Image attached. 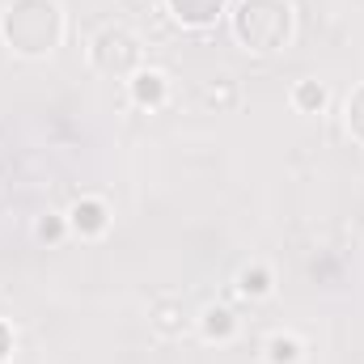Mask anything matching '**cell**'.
<instances>
[{
	"mask_svg": "<svg viewBox=\"0 0 364 364\" xmlns=\"http://www.w3.org/2000/svg\"><path fill=\"white\" fill-rule=\"evenodd\" d=\"M153 326H157L161 335H182V326H186L182 301H157V305H153Z\"/></svg>",
	"mask_w": 364,
	"mask_h": 364,
	"instance_id": "cell-9",
	"label": "cell"
},
{
	"mask_svg": "<svg viewBox=\"0 0 364 364\" xmlns=\"http://www.w3.org/2000/svg\"><path fill=\"white\" fill-rule=\"evenodd\" d=\"M237 292H242V296H255V301L267 296V292H272V272H267L263 263L242 267V272H237Z\"/></svg>",
	"mask_w": 364,
	"mask_h": 364,
	"instance_id": "cell-8",
	"label": "cell"
},
{
	"mask_svg": "<svg viewBox=\"0 0 364 364\" xmlns=\"http://www.w3.org/2000/svg\"><path fill=\"white\" fill-rule=\"evenodd\" d=\"M292 30H296L292 0H237L233 9V34L255 55L284 51L292 43Z\"/></svg>",
	"mask_w": 364,
	"mask_h": 364,
	"instance_id": "cell-2",
	"label": "cell"
},
{
	"mask_svg": "<svg viewBox=\"0 0 364 364\" xmlns=\"http://www.w3.org/2000/svg\"><path fill=\"white\" fill-rule=\"evenodd\" d=\"M343 119H348L352 140H360V144H364V85H360V90H352L348 106H343Z\"/></svg>",
	"mask_w": 364,
	"mask_h": 364,
	"instance_id": "cell-12",
	"label": "cell"
},
{
	"mask_svg": "<svg viewBox=\"0 0 364 364\" xmlns=\"http://www.w3.org/2000/svg\"><path fill=\"white\" fill-rule=\"evenodd\" d=\"M199 331H203L208 343H229L237 335V318H233L229 305H208L203 318H199Z\"/></svg>",
	"mask_w": 364,
	"mask_h": 364,
	"instance_id": "cell-7",
	"label": "cell"
},
{
	"mask_svg": "<svg viewBox=\"0 0 364 364\" xmlns=\"http://www.w3.org/2000/svg\"><path fill=\"white\" fill-rule=\"evenodd\" d=\"M38 237H43V242H60V237H64V220H60V216H43V220H38Z\"/></svg>",
	"mask_w": 364,
	"mask_h": 364,
	"instance_id": "cell-14",
	"label": "cell"
},
{
	"mask_svg": "<svg viewBox=\"0 0 364 364\" xmlns=\"http://www.w3.org/2000/svg\"><path fill=\"white\" fill-rule=\"evenodd\" d=\"M140 55H144L140 38L132 30H123V26H106L90 47V60L102 77H132V73H140Z\"/></svg>",
	"mask_w": 364,
	"mask_h": 364,
	"instance_id": "cell-3",
	"label": "cell"
},
{
	"mask_svg": "<svg viewBox=\"0 0 364 364\" xmlns=\"http://www.w3.org/2000/svg\"><path fill=\"white\" fill-rule=\"evenodd\" d=\"M292 106H296L301 114H318V110L326 106V85H318V81H296Z\"/></svg>",
	"mask_w": 364,
	"mask_h": 364,
	"instance_id": "cell-11",
	"label": "cell"
},
{
	"mask_svg": "<svg viewBox=\"0 0 364 364\" xmlns=\"http://www.w3.org/2000/svg\"><path fill=\"white\" fill-rule=\"evenodd\" d=\"M166 9L182 30H212L229 13V0H166Z\"/></svg>",
	"mask_w": 364,
	"mask_h": 364,
	"instance_id": "cell-4",
	"label": "cell"
},
{
	"mask_svg": "<svg viewBox=\"0 0 364 364\" xmlns=\"http://www.w3.org/2000/svg\"><path fill=\"white\" fill-rule=\"evenodd\" d=\"M0 38L13 55L43 60L64 43V9L55 0H9L0 13Z\"/></svg>",
	"mask_w": 364,
	"mask_h": 364,
	"instance_id": "cell-1",
	"label": "cell"
},
{
	"mask_svg": "<svg viewBox=\"0 0 364 364\" xmlns=\"http://www.w3.org/2000/svg\"><path fill=\"white\" fill-rule=\"evenodd\" d=\"M305 343L296 335H272L267 339V364H301Z\"/></svg>",
	"mask_w": 364,
	"mask_h": 364,
	"instance_id": "cell-10",
	"label": "cell"
},
{
	"mask_svg": "<svg viewBox=\"0 0 364 364\" xmlns=\"http://www.w3.org/2000/svg\"><path fill=\"white\" fill-rule=\"evenodd\" d=\"M127 90H132V102L136 106H144V110H157L161 102H166V73H157V68H140V73H132V81H127Z\"/></svg>",
	"mask_w": 364,
	"mask_h": 364,
	"instance_id": "cell-6",
	"label": "cell"
},
{
	"mask_svg": "<svg viewBox=\"0 0 364 364\" xmlns=\"http://www.w3.org/2000/svg\"><path fill=\"white\" fill-rule=\"evenodd\" d=\"M13 356V331H9V322H0V364Z\"/></svg>",
	"mask_w": 364,
	"mask_h": 364,
	"instance_id": "cell-15",
	"label": "cell"
},
{
	"mask_svg": "<svg viewBox=\"0 0 364 364\" xmlns=\"http://www.w3.org/2000/svg\"><path fill=\"white\" fill-rule=\"evenodd\" d=\"M68 225H73L81 237H97V233H106V225H110V208H106L102 199L85 195V199H77V203H73Z\"/></svg>",
	"mask_w": 364,
	"mask_h": 364,
	"instance_id": "cell-5",
	"label": "cell"
},
{
	"mask_svg": "<svg viewBox=\"0 0 364 364\" xmlns=\"http://www.w3.org/2000/svg\"><path fill=\"white\" fill-rule=\"evenodd\" d=\"M233 97H237V90H233V81H220V85H212V90L203 93V102H208V106H229Z\"/></svg>",
	"mask_w": 364,
	"mask_h": 364,
	"instance_id": "cell-13",
	"label": "cell"
}]
</instances>
